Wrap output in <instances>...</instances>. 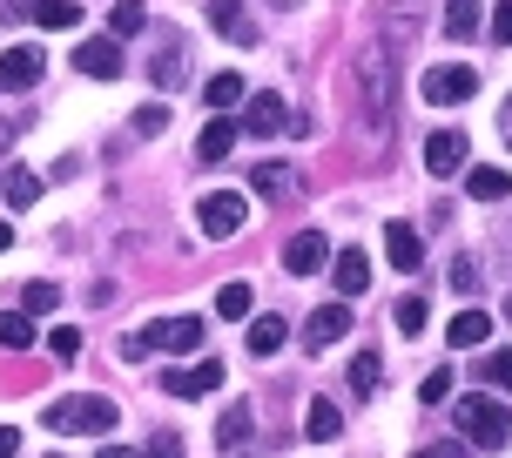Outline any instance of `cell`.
Here are the masks:
<instances>
[{
	"label": "cell",
	"mask_w": 512,
	"mask_h": 458,
	"mask_svg": "<svg viewBox=\"0 0 512 458\" xmlns=\"http://www.w3.org/2000/svg\"><path fill=\"white\" fill-rule=\"evenodd\" d=\"M34 81H41V48H7L0 54V88H7V95H27Z\"/></svg>",
	"instance_id": "cell-11"
},
{
	"label": "cell",
	"mask_w": 512,
	"mask_h": 458,
	"mask_svg": "<svg viewBox=\"0 0 512 458\" xmlns=\"http://www.w3.org/2000/svg\"><path fill=\"white\" fill-rule=\"evenodd\" d=\"M75 68L88 81H122V41H108V34L81 41V48H75Z\"/></svg>",
	"instance_id": "cell-10"
},
{
	"label": "cell",
	"mask_w": 512,
	"mask_h": 458,
	"mask_svg": "<svg viewBox=\"0 0 512 458\" xmlns=\"http://www.w3.org/2000/svg\"><path fill=\"white\" fill-rule=\"evenodd\" d=\"M452 290H459V297L479 290V256H452Z\"/></svg>",
	"instance_id": "cell-35"
},
{
	"label": "cell",
	"mask_w": 512,
	"mask_h": 458,
	"mask_svg": "<svg viewBox=\"0 0 512 458\" xmlns=\"http://www.w3.org/2000/svg\"><path fill=\"white\" fill-rule=\"evenodd\" d=\"M465 155H472V149H465V135L438 128L432 142H425V169H432V176H459V169H465Z\"/></svg>",
	"instance_id": "cell-15"
},
{
	"label": "cell",
	"mask_w": 512,
	"mask_h": 458,
	"mask_svg": "<svg viewBox=\"0 0 512 458\" xmlns=\"http://www.w3.org/2000/svg\"><path fill=\"white\" fill-rule=\"evenodd\" d=\"M492 41H499V48H512V0H499V7H492Z\"/></svg>",
	"instance_id": "cell-40"
},
{
	"label": "cell",
	"mask_w": 512,
	"mask_h": 458,
	"mask_svg": "<svg viewBox=\"0 0 512 458\" xmlns=\"http://www.w3.org/2000/svg\"><path fill=\"white\" fill-rule=\"evenodd\" d=\"M351 102H358V115L371 128H391V108H398V68H391V48L384 41H371V48L351 54Z\"/></svg>",
	"instance_id": "cell-1"
},
{
	"label": "cell",
	"mask_w": 512,
	"mask_h": 458,
	"mask_svg": "<svg viewBox=\"0 0 512 458\" xmlns=\"http://www.w3.org/2000/svg\"><path fill=\"white\" fill-rule=\"evenodd\" d=\"M203 102H209V108H236V102H243V75H209Z\"/></svg>",
	"instance_id": "cell-30"
},
{
	"label": "cell",
	"mask_w": 512,
	"mask_h": 458,
	"mask_svg": "<svg viewBox=\"0 0 512 458\" xmlns=\"http://www.w3.org/2000/svg\"><path fill=\"white\" fill-rule=\"evenodd\" d=\"M479 21H486V7H479V0H445V34H452V41H472Z\"/></svg>",
	"instance_id": "cell-24"
},
{
	"label": "cell",
	"mask_w": 512,
	"mask_h": 458,
	"mask_svg": "<svg viewBox=\"0 0 512 458\" xmlns=\"http://www.w3.org/2000/svg\"><path fill=\"white\" fill-rule=\"evenodd\" d=\"M209 21H216V34H230L236 48H256V21L243 14V0H209Z\"/></svg>",
	"instance_id": "cell-16"
},
{
	"label": "cell",
	"mask_w": 512,
	"mask_h": 458,
	"mask_svg": "<svg viewBox=\"0 0 512 458\" xmlns=\"http://www.w3.org/2000/svg\"><path fill=\"white\" fill-rule=\"evenodd\" d=\"M331 277H337V297H344V304L371 290V263H364V250H358V243H351V250H337V256H331Z\"/></svg>",
	"instance_id": "cell-13"
},
{
	"label": "cell",
	"mask_w": 512,
	"mask_h": 458,
	"mask_svg": "<svg viewBox=\"0 0 512 458\" xmlns=\"http://www.w3.org/2000/svg\"><path fill=\"white\" fill-rule=\"evenodd\" d=\"M479 378H486L492 391H512V351H486L479 357Z\"/></svg>",
	"instance_id": "cell-33"
},
{
	"label": "cell",
	"mask_w": 512,
	"mask_h": 458,
	"mask_svg": "<svg viewBox=\"0 0 512 458\" xmlns=\"http://www.w3.org/2000/svg\"><path fill=\"white\" fill-rule=\"evenodd\" d=\"M418 95L432 108H459V102H472L479 95V75L465 68V61H438V68H425L418 75Z\"/></svg>",
	"instance_id": "cell-5"
},
{
	"label": "cell",
	"mask_w": 512,
	"mask_h": 458,
	"mask_svg": "<svg viewBox=\"0 0 512 458\" xmlns=\"http://www.w3.org/2000/svg\"><path fill=\"white\" fill-rule=\"evenodd\" d=\"M95 458H142V452H128V445H102Z\"/></svg>",
	"instance_id": "cell-44"
},
{
	"label": "cell",
	"mask_w": 512,
	"mask_h": 458,
	"mask_svg": "<svg viewBox=\"0 0 512 458\" xmlns=\"http://www.w3.org/2000/svg\"><path fill=\"white\" fill-rule=\"evenodd\" d=\"M149 27V7L142 0H115V14H108V41H128V34H142Z\"/></svg>",
	"instance_id": "cell-26"
},
{
	"label": "cell",
	"mask_w": 512,
	"mask_h": 458,
	"mask_svg": "<svg viewBox=\"0 0 512 458\" xmlns=\"http://www.w3.org/2000/svg\"><path fill=\"white\" fill-rule=\"evenodd\" d=\"M223 378H230V364H223V357H203V364L169 371V378H162V391H169V398H209V391H223Z\"/></svg>",
	"instance_id": "cell-6"
},
{
	"label": "cell",
	"mask_w": 512,
	"mask_h": 458,
	"mask_svg": "<svg viewBox=\"0 0 512 458\" xmlns=\"http://www.w3.org/2000/svg\"><path fill=\"white\" fill-rule=\"evenodd\" d=\"M445 337H452V351H479V344L492 337V317H486V310H472V304H465L459 317L445 324Z\"/></svg>",
	"instance_id": "cell-17"
},
{
	"label": "cell",
	"mask_w": 512,
	"mask_h": 458,
	"mask_svg": "<svg viewBox=\"0 0 512 458\" xmlns=\"http://www.w3.org/2000/svg\"><path fill=\"white\" fill-rule=\"evenodd\" d=\"M459 432L465 445H479V452H499L512 438V411L499 398H459Z\"/></svg>",
	"instance_id": "cell-3"
},
{
	"label": "cell",
	"mask_w": 512,
	"mask_h": 458,
	"mask_svg": "<svg viewBox=\"0 0 512 458\" xmlns=\"http://www.w3.org/2000/svg\"><path fill=\"white\" fill-rule=\"evenodd\" d=\"M81 7L75 0H34V27H48V34H61V27H75Z\"/></svg>",
	"instance_id": "cell-27"
},
{
	"label": "cell",
	"mask_w": 512,
	"mask_h": 458,
	"mask_svg": "<svg viewBox=\"0 0 512 458\" xmlns=\"http://www.w3.org/2000/svg\"><path fill=\"white\" fill-rule=\"evenodd\" d=\"M149 458H182V438L176 432H155L149 438Z\"/></svg>",
	"instance_id": "cell-41"
},
{
	"label": "cell",
	"mask_w": 512,
	"mask_h": 458,
	"mask_svg": "<svg viewBox=\"0 0 512 458\" xmlns=\"http://www.w3.org/2000/svg\"><path fill=\"white\" fill-rule=\"evenodd\" d=\"M290 122H297V115L283 108V95H250V108H243V128H250V135H283Z\"/></svg>",
	"instance_id": "cell-14"
},
{
	"label": "cell",
	"mask_w": 512,
	"mask_h": 458,
	"mask_svg": "<svg viewBox=\"0 0 512 458\" xmlns=\"http://www.w3.org/2000/svg\"><path fill=\"white\" fill-rule=\"evenodd\" d=\"M324 263H331V236H324V229H297V236L283 243V270H290V277H317Z\"/></svg>",
	"instance_id": "cell-8"
},
{
	"label": "cell",
	"mask_w": 512,
	"mask_h": 458,
	"mask_svg": "<svg viewBox=\"0 0 512 458\" xmlns=\"http://www.w3.org/2000/svg\"><path fill=\"white\" fill-rule=\"evenodd\" d=\"M250 189L256 196H290V189H297V169H290V162H256Z\"/></svg>",
	"instance_id": "cell-20"
},
{
	"label": "cell",
	"mask_w": 512,
	"mask_h": 458,
	"mask_svg": "<svg viewBox=\"0 0 512 458\" xmlns=\"http://www.w3.org/2000/svg\"><path fill=\"white\" fill-rule=\"evenodd\" d=\"M277 7H297V0H277Z\"/></svg>",
	"instance_id": "cell-47"
},
{
	"label": "cell",
	"mask_w": 512,
	"mask_h": 458,
	"mask_svg": "<svg viewBox=\"0 0 512 458\" xmlns=\"http://www.w3.org/2000/svg\"><path fill=\"white\" fill-rule=\"evenodd\" d=\"M499 128H506V149H512V102H506V115H499Z\"/></svg>",
	"instance_id": "cell-45"
},
{
	"label": "cell",
	"mask_w": 512,
	"mask_h": 458,
	"mask_svg": "<svg viewBox=\"0 0 512 458\" xmlns=\"http://www.w3.org/2000/svg\"><path fill=\"white\" fill-rule=\"evenodd\" d=\"M384 256H391V270L411 277L418 263H425V243H418V229L411 223H384Z\"/></svg>",
	"instance_id": "cell-12"
},
{
	"label": "cell",
	"mask_w": 512,
	"mask_h": 458,
	"mask_svg": "<svg viewBox=\"0 0 512 458\" xmlns=\"http://www.w3.org/2000/svg\"><path fill=\"white\" fill-rule=\"evenodd\" d=\"M465 189H472V203H506L512 176L506 169H465Z\"/></svg>",
	"instance_id": "cell-21"
},
{
	"label": "cell",
	"mask_w": 512,
	"mask_h": 458,
	"mask_svg": "<svg viewBox=\"0 0 512 458\" xmlns=\"http://www.w3.org/2000/svg\"><path fill=\"white\" fill-rule=\"evenodd\" d=\"M41 425L61 438H108L115 432V398H54L48 411H41Z\"/></svg>",
	"instance_id": "cell-2"
},
{
	"label": "cell",
	"mask_w": 512,
	"mask_h": 458,
	"mask_svg": "<svg viewBox=\"0 0 512 458\" xmlns=\"http://www.w3.org/2000/svg\"><path fill=\"white\" fill-rule=\"evenodd\" d=\"M162 128H169V108L162 102H149L142 115H135V135H162Z\"/></svg>",
	"instance_id": "cell-39"
},
{
	"label": "cell",
	"mask_w": 512,
	"mask_h": 458,
	"mask_svg": "<svg viewBox=\"0 0 512 458\" xmlns=\"http://www.w3.org/2000/svg\"><path fill=\"white\" fill-rule=\"evenodd\" d=\"M243 216H250V203H243L236 189H216V196H203V203H196V223H203V236H216V243H223V236H236V229H243Z\"/></svg>",
	"instance_id": "cell-7"
},
{
	"label": "cell",
	"mask_w": 512,
	"mask_h": 458,
	"mask_svg": "<svg viewBox=\"0 0 512 458\" xmlns=\"http://www.w3.org/2000/svg\"><path fill=\"white\" fill-rule=\"evenodd\" d=\"M27 344H34V317H14L7 310L0 317V351H27Z\"/></svg>",
	"instance_id": "cell-31"
},
{
	"label": "cell",
	"mask_w": 512,
	"mask_h": 458,
	"mask_svg": "<svg viewBox=\"0 0 512 458\" xmlns=\"http://www.w3.org/2000/svg\"><path fill=\"white\" fill-rule=\"evenodd\" d=\"M236 135H243V128H236L230 115H216V122H209L203 135H196V162H223V155L236 149Z\"/></svg>",
	"instance_id": "cell-18"
},
{
	"label": "cell",
	"mask_w": 512,
	"mask_h": 458,
	"mask_svg": "<svg viewBox=\"0 0 512 458\" xmlns=\"http://www.w3.org/2000/svg\"><path fill=\"white\" fill-rule=\"evenodd\" d=\"M344 331H351V304H344V297H337V304H317L304 317V344H310V351H331Z\"/></svg>",
	"instance_id": "cell-9"
},
{
	"label": "cell",
	"mask_w": 512,
	"mask_h": 458,
	"mask_svg": "<svg viewBox=\"0 0 512 458\" xmlns=\"http://www.w3.org/2000/svg\"><path fill=\"white\" fill-rule=\"evenodd\" d=\"M391 324H398V337H418L425 331V297H398L391 304Z\"/></svg>",
	"instance_id": "cell-28"
},
{
	"label": "cell",
	"mask_w": 512,
	"mask_h": 458,
	"mask_svg": "<svg viewBox=\"0 0 512 458\" xmlns=\"http://www.w3.org/2000/svg\"><path fill=\"white\" fill-rule=\"evenodd\" d=\"M48 351L61 357V364H75V357H81V331H75V324H61V331L48 337Z\"/></svg>",
	"instance_id": "cell-36"
},
{
	"label": "cell",
	"mask_w": 512,
	"mask_h": 458,
	"mask_svg": "<svg viewBox=\"0 0 512 458\" xmlns=\"http://www.w3.org/2000/svg\"><path fill=\"white\" fill-rule=\"evenodd\" d=\"M283 344H290V324H283V317H256L250 324V351L256 357H277Z\"/></svg>",
	"instance_id": "cell-25"
},
{
	"label": "cell",
	"mask_w": 512,
	"mask_h": 458,
	"mask_svg": "<svg viewBox=\"0 0 512 458\" xmlns=\"http://www.w3.org/2000/svg\"><path fill=\"white\" fill-rule=\"evenodd\" d=\"M155 81H162V88H182V54H176V41H169V48L155 54V68H149Z\"/></svg>",
	"instance_id": "cell-34"
},
{
	"label": "cell",
	"mask_w": 512,
	"mask_h": 458,
	"mask_svg": "<svg viewBox=\"0 0 512 458\" xmlns=\"http://www.w3.org/2000/svg\"><path fill=\"white\" fill-rule=\"evenodd\" d=\"M21 452V432H14V425H0V458H14Z\"/></svg>",
	"instance_id": "cell-43"
},
{
	"label": "cell",
	"mask_w": 512,
	"mask_h": 458,
	"mask_svg": "<svg viewBox=\"0 0 512 458\" xmlns=\"http://www.w3.org/2000/svg\"><path fill=\"white\" fill-rule=\"evenodd\" d=\"M196 344H203V317H155L149 331L128 337L122 351H128V357H149V351H182V357H189Z\"/></svg>",
	"instance_id": "cell-4"
},
{
	"label": "cell",
	"mask_w": 512,
	"mask_h": 458,
	"mask_svg": "<svg viewBox=\"0 0 512 458\" xmlns=\"http://www.w3.org/2000/svg\"><path fill=\"white\" fill-rule=\"evenodd\" d=\"M0 196H7V209H34L41 203V176L34 169H7L0 176Z\"/></svg>",
	"instance_id": "cell-22"
},
{
	"label": "cell",
	"mask_w": 512,
	"mask_h": 458,
	"mask_svg": "<svg viewBox=\"0 0 512 458\" xmlns=\"http://www.w3.org/2000/svg\"><path fill=\"white\" fill-rule=\"evenodd\" d=\"M250 432H256V411H250V405H230L223 418H216V445H223V452L250 445Z\"/></svg>",
	"instance_id": "cell-19"
},
{
	"label": "cell",
	"mask_w": 512,
	"mask_h": 458,
	"mask_svg": "<svg viewBox=\"0 0 512 458\" xmlns=\"http://www.w3.org/2000/svg\"><path fill=\"white\" fill-rule=\"evenodd\" d=\"M27 310H34V317H41V310H54L61 304V290H54V283H27V297H21Z\"/></svg>",
	"instance_id": "cell-37"
},
{
	"label": "cell",
	"mask_w": 512,
	"mask_h": 458,
	"mask_svg": "<svg viewBox=\"0 0 512 458\" xmlns=\"http://www.w3.org/2000/svg\"><path fill=\"white\" fill-rule=\"evenodd\" d=\"M0 250H14V229H7V223H0Z\"/></svg>",
	"instance_id": "cell-46"
},
{
	"label": "cell",
	"mask_w": 512,
	"mask_h": 458,
	"mask_svg": "<svg viewBox=\"0 0 512 458\" xmlns=\"http://www.w3.org/2000/svg\"><path fill=\"white\" fill-rule=\"evenodd\" d=\"M250 283H223V290H216V310H223V317H236V324H243V317H250Z\"/></svg>",
	"instance_id": "cell-32"
},
{
	"label": "cell",
	"mask_w": 512,
	"mask_h": 458,
	"mask_svg": "<svg viewBox=\"0 0 512 458\" xmlns=\"http://www.w3.org/2000/svg\"><path fill=\"white\" fill-rule=\"evenodd\" d=\"M418 398H425V405H445V398H452V371H432V378L418 384Z\"/></svg>",
	"instance_id": "cell-38"
},
{
	"label": "cell",
	"mask_w": 512,
	"mask_h": 458,
	"mask_svg": "<svg viewBox=\"0 0 512 458\" xmlns=\"http://www.w3.org/2000/svg\"><path fill=\"white\" fill-rule=\"evenodd\" d=\"M378 371H384L378 351H358V357H351V391H358V398H371V391H378Z\"/></svg>",
	"instance_id": "cell-29"
},
{
	"label": "cell",
	"mask_w": 512,
	"mask_h": 458,
	"mask_svg": "<svg viewBox=\"0 0 512 458\" xmlns=\"http://www.w3.org/2000/svg\"><path fill=\"white\" fill-rule=\"evenodd\" d=\"M411 458H465V445H425V452H411Z\"/></svg>",
	"instance_id": "cell-42"
},
{
	"label": "cell",
	"mask_w": 512,
	"mask_h": 458,
	"mask_svg": "<svg viewBox=\"0 0 512 458\" xmlns=\"http://www.w3.org/2000/svg\"><path fill=\"white\" fill-rule=\"evenodd\" d=\"M304 432L317 438V445H331V438L344 432V411H337L331 398H310V411H304Z\"/></svg>",
	"instance_id": "cell-23"
}]
</instances>
